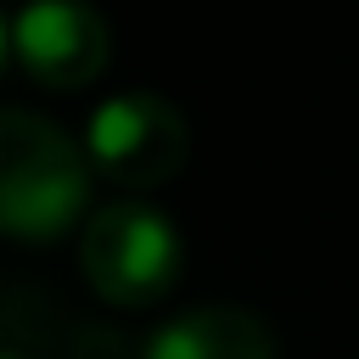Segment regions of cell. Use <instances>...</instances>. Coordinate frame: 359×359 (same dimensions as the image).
<instances>
[{"instance_id":"6da1fadb","label":"cell","mask_w":359,"mask_h":359,"mask_svg":"<svg viewBox=\"0 0 359 359\" xmlns=\"http://www.w3.org/2000/svg\"><path fill=\"white\" fill-rule=\"evenodd\" d=\"M84 146L34 107H0V236L56 241L90 213Z\"/></svg>"},{"instance_id":"7a4b0ae2","label":"cell","mask_w":359,"mask_h":359,"mask_svg":"<svg viewBox=\"0 0 359 359\" xmlns=\"http://www.w3.org/2000/svg\"><path fill=\"white\" fill-rule=\"evenodd\" d=\"M79 269L101 303L151 309L185 275V236L157 202L118 196L79 224Z\"/></svg>"},{"instance_id":"3957f363","label":"cell","mask_w":359,"mask_h":359,"mask_svg":"<svg viewBox=\"0 0 359 359\" xmlns=\"http://www.w3.org/2000/svg\"><path fill=\"white\" fill-rule=\"evenodd\" d=\"M79 146L90 157V174H101L123 191H157L185 168L191 123L157 90H118V95L95 101Z\"/></svg>"},{"instance_id":"277c9868","label":"cell","mask_w":359,"mask_h":359,"mask_svg":"<svg viewBox=\"0 0 359 359\" xmlns=\"http://www.w3.org/2000/svg\"><path fill=\"white\" fill-rule=\"evenodd\" d=\"M6 39L39 90H84L112 62V22L90 0H22Z\"/></svg>"},{"instance_id":"5b68a950","label":"cell","mask_w":359,"mask_h":359,"mask_svg":"<svg viewBox=\"0 0 359 359\" xmlns=\"http://www.w3.org/2000/svg\"><path fill=\"white\" fill-rule=\"evenodd\" d=\"M140 359H275V331L236 303H202L157 320L140 337Z\"/></svg>"},{"instance_id":"8992f818","label":"cell","mask_w":359,"mask_h":359,"mask_svg":"<svg viewBox=\"0 0 359 359\" xmlns=\"http://www.w3.org/2000/svg\"><path fill=\"white\" fill-rule=\"evenodd\" d=\"M6 56H11V39H6V11H0V67H6Z\"/></svg>"},{"instance_id":"52a82bcc","label":"cell","mask_w":359,"mask_h":359,"mask_svg":"<svg viewBox=\"0 0 359 359\" xmlns=\"http://www.w3.org/2000/svg\"><path fill=\"white\" fill-rule=\"evenodd\" d=\"M0 359H28V353H17V348H0Z\"/></svg>"}]
</instances>
